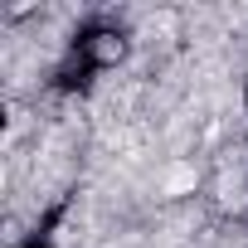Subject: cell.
<instances>
[{"instance_id":"cell-1","label":"cell","mask_w":248,"mask_h":248,"mask_svg":"<svg viewBox=\"0 0 248 248\" xmlns=\"http://www.w3.org/2000/svg\"><path fill=\"white\" fill-rule=\"evenodd\" d=\"M195 180H200V170L180 161V166H170V170L161 175V195H190V190H195Z\"/></svg>"}]
</instances>
